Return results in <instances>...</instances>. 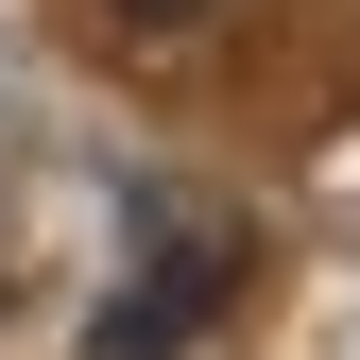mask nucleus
Masks as SVG:
<instances>
[{
	"label": "nucleus",
	"mask_w": 360,
	"mask_h": 360,
	"mask_svg": "<svg viewBox=\"0 0 360 360\" xmlns=\"http://www.w3.org/2000/svg\"><path fill=\"white\" fill-rule=\"evenodd\" d=\"M206 292H223V240H189V257H172L155 292H120V309H103V360H155V343H172V326L206 309Z\"/></svg>",
	"instance_id": "f257e3e1"
},
{
	"label": "nucleus",
	"mask_w": 360,
	"mask_h": 360,
	"mask_svg": "<svg viewBox=\"0 0 360 360\" xmlns=\"http://www.w3.org/2000/svg\"><path fill=\"white\" fill-rule=\"evenodd\" d=\"M103 18H120V34H189L206 0H103Z\"/></svg>",
	"instance_id": "f03ea898"
}]
</instances>
